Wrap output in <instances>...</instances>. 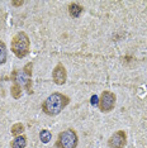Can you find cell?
I'll list each match as a JSON object with an SVG mask.
<instances>
[{"instance_id": "1", "label": "cell", "mask_w": 147, "mask_h": 148, "mask_svg": "<svg viewBox=\"0 0 147 148\" xmlns=\"http://www.w3.org/2000/svg\"><path fill=\"white\" fill-rule=\"evenodd\" d=\"M69 101H70V99L66 95L60 94V92H53L42 104V109L47 115L53 116L61 113V110L67 105Z\"/></svg>"}, {"instance_id": "2", "label": "cell", "mask_w": 147, "mask_h": 148, "mask_svg": "<svg viewBox=\"0 0 147 148\" xmlns=\"http://www.w3.org/2000/svg\"><path fill=\"white\" fill-rule=\"evenodd\" d=\"M32 69H33V63L29 62L23 67V70H15L12 73V79L14 80L15 84H18L19 86H24L28 90L29 94H32Z\"/></svg>"}, {"instance_id": "3", "label": "cell", "mask_w": 147, "mask_h": 148, "mask_svg": "<svg viewBox=\"0 0 147 148\" xmlns=\"http://www.w3.org/2000/svg\"><path fill=\"white\" fill-rule=\"evenodd\" d=\"M12 51L18 58L27 56L29 51V38L24 32H19L14 36L12 41Z\"/></svg>"}, {"instance_id": "4", "label": "cell", "mask_w": 147, "mask_h": 148, "mask_svg": "<svg viewBox=\"0 0 147 148\" xmlns=\"http://www.w3.org/2000/svg\"><path fill=\"white\" fill-rule=\"evenodd\" d=\"M78 134L74 129H66L58 134L57 147L58 148H76L78 146Z\"/></svg>"}, {"instance_id": "5", "label": "cell", "mask_w": 147, "mask_h": 148, "mask_svg": "<svg viewBox=\"0 0 147 148\" xmlns=\"http://www.w3.org/2000/svg\"><path fill=\"white\" fill-rule=\"evenodd\" d=\"M99 109L103 113H108L115 105V95L110 91H103L99 97Z\"/></svg>"}, {"instance_id": "6", "label": "cell", "mask_w": 147, "mask_h": 148, "mask_svg": "<svg viewBox=\"0 0 147 148\" xmlns=\"http://www.w3.org/2000/svg\"><path fill=\"white\" fill-rule=\"evenodd\" d=\"M127 142V136L124 130H118L109 138L108 144L110 148H124Z\"/></svg>"}, {"instance_id": "7", "label": "cell", "mask_w": 147, "mask_h": 148, "mask_svg": "<svg viewBox=\"0 0 147 148\" xmlns=\"http://www.w3.org/2000/svg\"><path fill=\"white\" fill-rule=\"evenodd\" d=\"M52 79H53V82L57 84V85H63V84L66 82L67 73H66V69L63 67L62 63H58V65L55 67L53 73H52Z\"/></svg>"}, {"instance_id": "8", "label": "cell", "mask_w": 147, "mask_h": 148, "mask_svg": "<svg viewBox=\"0 0 147 148\" xmlns=\"http://www.w3.org/2000/svg\"><path fill=\"white\" fill-rule=\"evenodd\" d=\"M82 10H84V8L80 4H78V3H71V4L69 5V13L72 18H79L80 14L82 13Z\"/></svg>"}, {"instance_id": "9", "label": "cell", "mask_w": 147, "mask_h": 148, "mask_svg": "<svg viewBox=\"0 0 147 148\" xmlns=\"http://www.w3.org/2000/svg\"><path fill=\"white\" fill-rule=\"evenodd\" d=\"M25 146H27V137L25 136L15 137V139H13L10 143L12 148H25Z\"/></svg>"}, {"instance_id": "10", "label": "cell", "mask_w": 147, "mask_h": 148, "mask_svg": "<svg viewBox=\"0 0 147 148\" xmlns=\"http://www.w3.org/2000/svg\"><path fill=\"white\" fill-rule=\"evenodd\" d=\"M23 132H24V125H23L22 123H16L12 127V134L13 136H15V137L22 136Z\"/></svg>"}, {"instance_id": "11", "label": "cell", "mask_w": 147, "mask_h": 148, "mask_svg": "<svg viewBox=\"0 0 147 148\" xmlns=\"http://www.w3.org/2000/svg\"><path fill=\"white\" fill-rule=\"evenodd\" d=\"M6 56H8V53H6V46L3 41H0V65L5 63Z\"/></svg>"}, {"instance_id": "12", "label": "cell", "mask_w": 147, "mask_h": 148, "mask_svg": "<svg viewBox=\"0 0 147 148\" xmlns=\"http://www.w3.org/2000/svg\"><path fill=\"white\" fill-rule=\"evenodd\" d=\"M51 138H52V134L49 130H47V129L41 130V133H39V139L42 140V143H48L49 140H51Z\"/></svg>"}, {"instance_id": "13", "label": "cell", "mask_w": 147, "mask_h": 148, "mask_svg": "<svg viewBox=\"0 0 147 148\" xmlns=\"http://www.w3.org/2000/svg\"><path fill=\"white\" fill-rule=\"evenodd\" d=\"M12 96L14 99H19L22 96V87L18 85V84H14L12 87Z\"/></svg>"}, {"instance_id": "14", "label": "cell", "mask_w": 147, "mask_h": 148, "mask_svg": "<svg viewBox=\"0 0 147 148\" xmlns=\"http://www.w3.org/2000/svg\"><path fill=\"white\" fill-rule=\"evenodd\" d=\"M90 103H91V105H98V104H99V99H98V96H96V95H93L91 96V99H90Z\"/></svg>"}, {"instance_id": "15", "label": "cell", "mask_w": 147, "mask_h": 148, "mask_svg": "<svg viewBox=\"0 0 147 148\" xmlns=\"http://www.w3.org/2000/svg\"><path fill=\"white\" fill-rule=\"evenodd\" d=\"M24 4V1H12V5H14V6H21V5H23Z\"/></svg>"}]
</instances>
